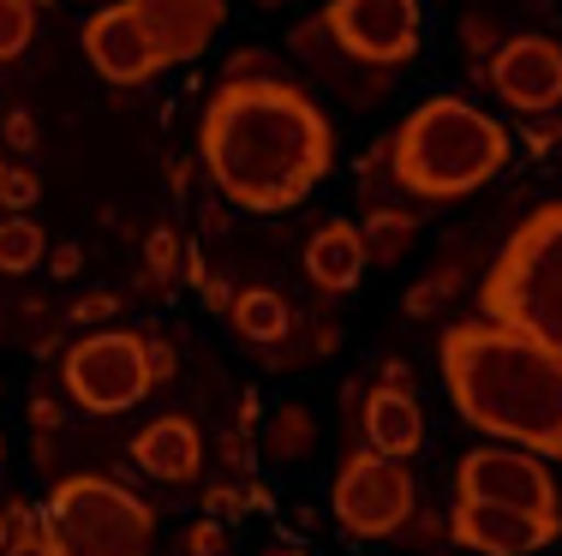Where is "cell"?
Wrapping results in <instances>:
<instances>
[{"label": "cell", "instance_id": "cell-8", "mask_svg": "<svg viewBox=\"0 0 562 556\" xmlns=\"http://www.w3.org/2000/svg\"><path fill=\"white\" fill-rule=\"evenodd\" d=\"M341 533L353 538H401V526L419 514V485H413L407 461H383L371 449L341 461L336 491H329Z\"/></svg>", "mask_w": 562, "mask_h": 556}, {"label": "cell", "instance_id": "cell-34", "mask_svg": "<svg viewBox=\"0 0 562 556\" xmlns=\"http://www.w3.org/2000/svg\"><path fill=\"white\" fill-rule=\"evenodd\" d=\"M7 545H12V514L0 509V556H7Z\"/></svg>", "mask_w": 562, "mask_h": 556}, {"label": "cell", "instance_id": "cell-17", "mask_svg": "<svg viewBox=\"0 0 562 556\" xmlns=\"http://www.w3.org/2000/svg\"><path fill=\"white\" fill-rule=\"evenodd\" d=\"M317 449V413L300 401L276 407L270 419H263V461H276V467H300L305 455Z\"/></svg>", "mask_w": 562, "mask_h": 556}, {"label": "cell", "instance_id": "cell-24", "mask_svg": "<svg viewBox=\"0 0 562 556\" xmlns=\"http://www.w3.org/2000/svg\"><path fill=\"white\" fill-rule=\"evenodd\" d=\"M144 263H150V275L162 282V275H173L186 263V251H180V234L173 228H156L150 240H144Z\"/></svg>", "mask_w": 562, "mask_h": 556}, {"label": "cell", "instance_id": "cell-36", "mask_svg": "<svg viewBox=\"0 0 562 556\" xmlns=\"http://www.w3.org/2000/svg\"><path fill=\"white\" fill-rule=\"evenodd\" d=\"M0 185H7V162H0Z\"/></svg>", "mask_w": 562, "mask_h": 556}, {"label": "cell", "instance_id": "cell-27", "mask_svg": "<svg viewBox=\"0 0 562 556\" xmlns=\"http://www.w3.org/2000/svg\"><path fill=\"white\" fill-rule=\"evenodd\" d=\"M520 144H527L532 156H551L562 144V121H551V114H539L532 126H520Z\"/></svg>", "mask_w": 562, "mask_h": 556}, {"label": "cell", "instance_id": "cell-14", "mask_svg": "<svg viewBox=\"0 0 562 556\" xmlns=\"http://www.w3.org/2000/svg\"><path fill=\"white\" fill-rule=\"evenodd\" d=\"M359 425H366L371 455H383V461H413L425 449V407L413 401V389H383L378 383L366 395Z\"/></svg>", "mask_w": 562, "mask_h": 556}, {"label": "cell", "instance_id": "cell-25", "mask_svg": "<svg viewBox=\"0 0 562 556\" xmlns=\"http://www.w3.org/2000/svg\"><path fill=\"white\" fill-rule=\"evenodd\" d=\"M180 556H227V533H222V521H192L180 533Z\"/></svg>", "mask_w": 562, "mask_h": 556}, {"label": "cell", "instance_id": "cell-21", "mask_svg": "<svg viewBox=\"0 0 562 556\" xmlns=\"http://www.w3.org/2000/svg\"><path fill=\"white\" fill-rule=\"evenodd\" d=\"M454 287H461V270H437V275H425V282H413L401 306H407V317H437Z\"/></svg>", "mask_w": 562, "mask_h": 556}, {"label": "cell", "instance_id": "cell-15", "mask_svg": "<svg viewBox=\"0 0 562 556\" xmlns=\"http://www.w3.org/2000/svg\"><path fill=\"white\" fill-rule=\"evenodd\" d=\"M366 240H359V222H324L305 246V275H312L324 294H353L359 275H366Z\"/></svg>", "mask_w": 562, "mask_h": 556}, {"label": "cell", "instance_id": "cell-10", "mask_svg": "<svg viewBox=\"0 0 562 556\" xmlns=\"http://www.w3.org/2000/svg\"><path fill=\"white\" fill-rule=\"evenodd\" d=\"M317 31L366 66H407L425 43V12L419 0H329Z\"/></svg>", "mask_w": 562, "mask_h": 556}, {"label": "cell", "instance_id": "cell-35", "mask_svg": "<svg viewBox=\"0 0 562 556\" xmlns=\"http://www.w3.org/2000/svg\"><path fill=\"white\" fill-rule=\"evenodd\" d=\"M263 556H305L300 545H263Z\"/></svg>", "mask_w": 562, "mask_h": 556}, {"label": "cell", "instance_id": "cell-22", "mask_svg": "<svg viewBox=\"0 0 562 556\" xmlns=\"http://www.w3.org/2000/svg\"><path fill=\"white\" fill-rule=\"evenodd\" d=\"M109 317H120V294H109V287H97V294H78L72 306H66V324L85 329V336H90V329H102Z\"/></svg>", "mask_w": 562, "mask_h": 556}, {"label": "cell", "instance_id": "cell-20", "mask_svg": "<svg viewBox=\"0 0 562 556\" xmlns=\"http://www.w3.org/2000/svg\"><path fill=\"white\" fill-rule=\"evenodd\" d=\"M36 36V0H0V60H19Z\"/></svg>", "mask_w": 562, "mask_h": 556}, {"label": "cell", "instance_id": "cell-7", "mask_svg": "<svg viewBox=\"0 0 562 556\" xmlns=\"http://www.w3.org/2000/svg\"><path fill=\"white\" fill-rule=\"evenodd\" d=\"M60 377H66V395L85 413H126V407H138L156 389L144 336H132V329H90V336H78L60 360Z\"/></svg>", "mask_w": 562, "mask_h": 556}, {"label": "cell", "instance_id": "cell-5", "mask_svg": "<svg viewBox=\"0 0 562 556\" xmlns=\"http://www.w3.org/2000/svg\"><path fill=\"white\" fill-rule=\"evenodd\" d=\"M485 324L515 329L532 348L562 360V204H544L503 240L479 287Z\"/></svg>", "mask_w": 562, "mask_h": 556}, {"label": "cell", "instance_id": "cell-6", "mask_svg": "<svg viewBox=\"0 0 562 556\" xmlns=\"http://www.w3.org/2000/svg\"><path fill=\"white\" fill-rule=\"evenodd\" d=\"M43 538L55 556H150L156 509L138 491L97 473L60 479L43 502Z\"/></svg>", "mask_w": 562, "mask_h": 556}, {"label": "cell", "instance_id": "cell-26", "mask_svg": "<svg viewBox=\"0 0 562 556\" xmlns=\"http://www.w3.org/2000/svg\"><path fill=\"white\" fill-rule=\"evenodd\" d=\"M204 514H210V521L246 514V491H239V485H210V491H204Z\"/></svg>", "mask_w": 562, "mask_h": 556}, {"label": "cell", "instance_id": "cell-1", "mask_svg": "<svg viewBox=\"0 0 562 556\" xmlns=\"http://www.w3.org/2000/svg\"><path fill=\"white\" fill-rule=\"evenodd\" d=\"M198 150L227 204L251 216H281L329 180L336 126L288 78H239L210 97Z\"/></svg>", "mask_w": 562, "mask_h": 556}, {"label": "cell", "instance_id": "cell-13", "mask_svg": "<svg viewBox=\"0 0 562 556\" xmlns=\"http://www.w3.org/2000/svg\"><path fill=\"white\" fill-rule=\"evenodd\" d=\"M132 461H138L150 479H162V485H192L198 473H204V436H198L192 419L162 413V419H150V425L138 431Z\"/></svg>", "mask_w": 562, "mask_h": 556}, {"label": "cell", "instance_id": "cell-2", "mask_svg": "<svg viewBox=\"0 0 562 556\" xmlns=\"http://www.w3.org/2000/svg\"><path fill=\"white\" fill-rule=\"evenodd\" d=\"M443 383L473 431L539 461H562V360L527 336L485 317L443 329Z\"/></svg>", "mask_w": 562, "mask_h": 556}, {"label": "cell", "instance_id": "cell-3", "mask_svg": "<svg viewBox=\"0 0 562 556\" xmlns=\"http://www.w3.org/2000/svg\"><path fill=\"white\" fill-rule=\"evenodd\" d=\"M508 162V126L467 97H431L395 126L390 168L395 185L425 204H454L497 180Z\"/></svg>", "mask_w": 562, "mask_h": 556}, {"label": "cell", "instance_id": "cell-29", "mask_svg": "<svg viewBox=\"0 0 562 556\" xmlns=\"http://www.w3.org/2000/svg\"><path fill=\"white\" fill-rule=\"evenodd\" d=\"M0 132H7V144H12V150H36V121H31L24 109H12L7 121H0Z\"/></svg>", "mask_w": 562, "mask_h": 556}, {"label": "cell", "instance_id": "cell-12", "mask_svg": "<svg viewBox=\"0 0 562 556\" xmlns=\"http://www.w3.org/2000/svg\"><path fill=\"white\" fill-rule=\"evenodd\" d=\"M449 538L473 556H532L562 538V521H532L520 509H491V502H454Z\"/></svg>", "mask_w": 562, "mask_h": 556}, {"label": "cell", "instance_id": "cell-19", "mask_svg": "<svg viewBox=\"0 0 562 556\" xmlns=\"http://www.w3.org/2000/svg\"><path fill=\"white\" fill-rule=\"evenodd\" d=\"M43 228H36L31 216H7L0 222V275H24L43 263Z\"/></svg>", "mask_w": 562, "mask_h": 556}, {"label": "cell", "instance_id": "cell-11", "mask_svg": "<svg viewBox=\"0 0 562 556\" xmlns=\"http://www.w3.org/2000/svg\"><path fill=\"white\" fill-rule=\"evenodd\" d=\"M485 84L497 90L503 109L515 114H551L562 102V43H551V36H508V43L491 55L485 66Z\"/></svg>", "mask_w": 562, "mask_h": 556}, {"label": "cell", "instance_id": "cell-30", "mask_svg": "<svg viewBox=\"0 0 562 556\" xmlns=\"http://www.w3.org/2000/svg\"><path fill=\"white\" fill-rule=\"evenodd\" d=\"M144 353H150V377L168 383V377H173V348H168L162 336H144Z\"/></svg>", "mask_w": 562, "mask_h": 556}, {"label": "cell", "instance_id": "cell-28", "mask_svg": "<svg viewBox=\"0 0 562 556\" xmlns=\"http://www.w3.org/2000/svg\"><path fill=\"white\" fill-rule=\"evenodd\" d=\"M78 270H85V246H72V240H66V246L48 251V275H55V282H72Z\"/></svg>", "mask_w": 562, "mask_h": 556}, {"label": "cell", "instance_id": "cell-23", "mask_svg": "<svg viewBox=\"0 0 562 556\" xmlns=\"http://www.w3.org/2000/svg\"><path fill=\"white\" fill-rule=\"evenodd\" d=\"M36 197H43V180H36L24 162H7V185H0V204H7L12 216H31Z\"/></svg>", "mask_w": 562, "mask_h": 556}, {"label": "cell", "instance_id": "cell-37", "mask_svg": "<svg viewBox=\"0 0 562 556\" xmlns=\"http://www.w3.org/2000/svg\"><path fill=\"white\" fill-rule=\"evenodd\" d=\"M0 455H7V436H0Z\"/></svg>", "mask_w": 562, "mask_h": 556}, {"label": "cell", "instance_id": "cell-33", "mask_svg": "<svg viewBox=\"0 0 562 556\" xmlns=\"http://www.w3.org/2000/svg\"><path fill=\"white\" fill-rule=\"evenodd\" d=\"M31 425H36V431H55V425H60V407L48 401V395H36V401H31Z\"/></svg>", "mask_w": 562, "mask_h": 556}, {"label": "cell", "instance_id": "cell-31", "mask_svg": "<svg viewBox=\"0 0 562 556\" xmlns=\"http://www.w3.org/2000/svg\"><path fill=\"white\" fill-rule=\"evenodd\" d=\"M461 43H467V55H485V48H491V24L485 19H467L461 24Z\"/></svg>", "mask_w": 562, "mask_h": 556}, {"label": "cell", "instance_id": "cell-32", "mask_svg": "<svg viewBox=\"0 0 562 556\" xmlns=\"http://www.w3.org/2000/svg\"><path fill=\"white\" fill-rule=\"evenodd\" d=\"M383 389H407V383H413V365L407 360H395V353H390V360H383Z\"/></svg>", "mask_w": 562, "mask_h": 556}, {"label": "cell", "instance_id": "cell-16", "mask_svg": "<svg viewBox=\"0 0 562 556\" xmlns=\"http://www.w3.org/2000/svg\"><path fill=\"white\" fill-rule=\"evenodd\" d=\"M227 324H234V336L251 341V348H281V341L293 336V306L276 287H246V294H234Z\"/></svg>", "mask_w": 562, "mask_h": 556}, {"label": "cell", "instance_id": "cell-18", "mask_svg": "<svg viewBox=\"0 0 562 556\" xmlns=\"http://www.w3.org/2000/svg\"><path fill=\"white\" fill-rule=\"evenodd\" d=\"M359 240H366V263H378V270H390L413 251L419 240V222L407 216V209H371L366 222H359Z\"/></svg>", "mask_w": 562, "mask_h": 556}, {"label": "cell", "instance_id": "cell-9", "mask_svg": "<svg viewBox=\"0 0 562 556\" xmlns=\"http://www.w3.org/2000/svg\"><path fill=\"white\" fill-rule=\"evenodd\" d=\"M454 502H491V509H520L532 521H562L551 467L539 455H527V449H508V443L467 449L454 461Z\"/></svg>", "mask_w": 562, "mask_h": 556}, {"label": "cell", "instance_id": "cell-4", "mask_svg": "<svg viewBox=\"0 0 562 556\" xmlns=\"http://www.w3.org/2000/svg\"><path fill=\"white\" fill-rule=\"evenodd\" d=\"M227 19V0H109L85 19V60L97 78L132 90L150 84L168 66L198 60L216 43Z\"/></svg>", "mask_w": 562, "mask_h": 556}]
</instances>
